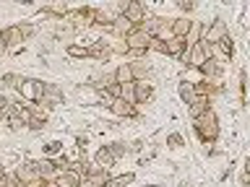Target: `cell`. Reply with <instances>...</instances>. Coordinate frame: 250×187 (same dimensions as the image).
Here are the masks:
<instances>
[{
    "instance_id": "6da1fadb",
    "label": "cell",
    "mask_w": 250,
    "mask_h": 187,
    "mask_svg": "<svg viewBox=\"0 0 250 187\" xmlns=\"http://www.w3.org/2000/svg\"><path fill=\"white\" fill-rule=\"evenodd\" d=\"M193 130L203 143H214L219 138V120H216L214 109H208V112H203L198 120H193Z\"/></svg>"
},
{
    "instance_id": "7a4b0ae2",
    "label": "cell",
    "mask_w": 250,
    "mask_h": 187,
    "mask_svg": "<svg viewBox=\"0 0 250 187\" xmlns=\"http://www.w3.org/2000/svg\"><path fill=\"white\" fill-rule=\"evenodd\" d=\"M19 91L23 94V99L29 101V104H39L44 96V83L37 81V78H23V83L19 86Z\"/></svg>"
},
{
    "instance_id": "3957f363",
    "label": "cell",
    "mask_w": 250,
    "mask_h": 187,
    "mask_svg": "<svg viewBox=\"0 0 250 187\" xmlns=\"http://www.w3.org/2000/svg\"><path fill=\"white\" fill-rule=\"evenodd\" d=\"M224 37H229V29H227L224 19H214L206 29H203V42H208L211 47H216Z\"/></svg>"
},
{
    "instance_id": "277c9868",
    "label": "cell",
    "mask_w": 250,
    "mask_h": 187,
    "mask_svg": "<svg viewBox=\"0 0 250 187\" xmlns=\"http://www.w3.org/2000/svg\"><path fill=\"white\" fill-rule=\"evenodd\" d=\"M13 174L19 177L21 187L31 185V182H34V179H42V174H39V167H37V159H29V161L19 164V167H16V171H13Z\"/></svg>"
},
{
    "instance_id": "5b68a950",
    "label": "cell",
    "mask_w": 250,
    "mask_h": 187,
    "mask_svg": "<svg viewBox=\"0 0 250 187\" xmlns=\"http://www.w3.org/2000/svg\"><path fill=\"white\" fill-rule=\"evenodd\" d=\"M125 19H128L136 29H141L146 23V19H151V13H148V8L144 3H136V0H128V11L123 13Z\"/></svg>"
},
{
    "instance_id": "8992f818",
    "label": "cell",
    "mask_w": 250,
    "mask_h": 187,
    "mask_svg": "<svg viewBox=\"0 0 250 187\" xmlns=\"http://www.w3.org/2000/svg\"><path fill=\"white\" fill-rule=\"evenodd\" d=\"M58 104H62V89L55 83H44V96L39 101V109H44V112H50L55 109Z\"/></svg>"
},
{
    "instance_id": "52a82bcc",
    "label": "cell",
    "mask_w": 250,
    "mask_h": 187,
    "mask_svg": "<svg viewBox=\"0 0 250 187\" xmlns=\"http://www.w3.org/2000/svg\"><path fill=\"white\" fill-rule=\"evenodd\" d=\"M0 42L5 44L8 52H16V50H19V47L23 44L21 26H5V29H0Z\"/></svg>"
},
{
    "instance_id": "ba28073f",
    "label": "cell",
    "mask_w": 250,
    "mask_h": 187,
    "mask_svg": "<svg viewBox=\"0 0 250 187\" xmlns=\"http://www.w3.org/2000/svg\"><path fill=\"white\" fill-rule=\"evenodd\" d=\"M76 94H78V101H81V104H89V107H102V101H104L102 91H97L94 86H78Z\"/></svg>"
},
{
    "instance_id": "9c48e42d",
    "label": "cell",
    "mask_w": 250,
    "mask_h": 187,
    "mask_svg": "<svg viewBox=\"0 0 250 187\" xmlns=\"http://www.w3.org/2000/svg\"><path fill=\"white\" fill-rule=\"evenodd\" d=\"M148 42H151V37H148L144 29H133L130 34L125 37V47H128V50H146L148 52Z\"/></svg>"
},
{
    "instance_id": "30bf717a",
    "label": "cell",
    "mask_w": 250,
    "mask_h": 187,
    "mask_svg": "<svg viewBox=\"0 0 250 187\" xmlns=\"http://www.w3.org/2000/svg\"><path fill=\"white\" fill-rule=\"evenodd\" d=\"M70 21L73 26H94L97 23V8H78V11L70 13Z\"/></svg>"
},
{
    "instance_id": "8fae6325",
    "label": "cell",
    "mask_w": 250,
    "mask_h": 187,
    "mask_svg": "<svg viewBox=\"0 0 250 187\" xmlns=\"http://www.w3.org/2000/svg\"><path fill=\"white\" fill-rule=\"evenodd\" d=\"M109 112H112L115 117H141V112H138V107H133V104H128L125 99H112L109 101Z\"/></svg>"
},
{
    "instance_id": "7c38bea8",
    "label": "cell",
    "mask_w": 250,
    "mask_h": 187,
    "mask_svg": "<svg viewBox=\"0 0 250 187\" xmlns=\"http://www.w3.org/2000/svg\"><path fill=\"white\" fill-rule=\"evenodd\" d=\"M55 182H58V187H78V185L83 182V174L78 171V167H73V169H68V171H60Z\"/></svg>"
},
{
    "instance_id": "4fadbf2b",
    "label": "cell",
    "mask_w": 250,
    "mask_h": 187,
    "mask_svg": "<svg viewBox=\"0 0 250 187\" xmlns=\"http://www.w3.org/2000/svg\"><path fill=\"white\" fill-rule=\"evenodd\" d=\"M177 96H180V101H183L185 107L195 104V99H198V91H195V83H190V81H180V83H177Z\"/></svg>"
},
{
    "instance_id": "5bb4252c",
    "label": "cell",
    "mask_w": 250,
    "mask_h": 187,
    "mask_svg": "<svg viewBox=\"0 0 250 187\" xmlns=\"http://www.w3.org/2000/svg\"><path fill=\"white\" fill-rule=\"evenodd\" d=\"M112 55H115L112 44H107L104 39H99V42L89 44V57H91V60H109Z\"/></svg>"
},
{
    "instance_id": "9a60e30c",
    "label": "cell",
    "mask_w": 250,
    "mask_h": 187,
    "mask_svg": "<svg viewBox=\"0 0 250 187\" xmlns=\"http://www.w3.org/2000/svg\"><path fill=\"white\" fill-rule=\"evenodd\" d=\"M201 73H203V81H216V78L224 73V65H222V62H219L216 57H211V60L203 62Z\"/></svg>"
},
{
    "instance_id": "2e32d148",
    "label": "cell",
    "mask_w": 250,
    "mask_h": 187,
    "mask_svg": "<svg viewBox=\"0 0 250 187\" xmlns=\"http://www.w3.org/2000/svg\"><path fill=\"white\" fill-rule=\"evenodd\" d=\"M154 99V86L148 81H136V107L148 104Z\"/></svg>"
},
{
    "instance_id": "e0dca14e",
    "label": "cell",
    "mask_w": 250,
    "mask_h": 187,
    "mask_svg": "<svg viewBox=\"0 0 250 187\" xmlns=\"http://www.w3.org/2000/svg\"><path fill=\"white\" fill-rule=\"evenodd\" d=\"M115 156H112V151H109V146H102L99 151H97V156H94V164H97L99 169H112L115 167Z\"/></svg>"
},
{
    "instance_id": "ac0fdd59",
    "label": "cell",
    "mask_w": 250,
    "mask_h": 187,
    "mask_svg": "<svg viewBox=\"0 0 250 187\" xmlns=\"http://www.w3.org/2000/svg\"><path fill=\"white\" fill-rule=\"evenodd\" d=\"M208 109H211V96H198L195 104L188 107V117H190V120H198V117L203 112H208Z\"/></svg>"
},
{
    "instance_id": "d6986e66",
    "label": "cell",
    "mask_w": 250,
    "mask_h": 187,
    "mask_svg": "<svg viewBox=\"0 0 250 187\" xmlns=\"http://www.w3.org/2000/svg\"><path fill=\"white\" fill-rule=\"evenodd\" d=\"M37 167H39V174H42V179H58V167H55V161L52 159H37Z\"/></svg>"
},
{
    "instance_id": "ffe728a7",
    "label": "cell",
    "mask_w": 250,
    "mask_h": 187,
    "mask_svg": "<svg viewBox=\"0 0 250 187\" xmlns=\"http://www.w3.org/2000/svg\"><path fill=\"white\" fill-rule=\"evenodd\" d=\"M83 179H89V182H94L97 187H104V185L109 182V179H112V174H109V169H99L97 164H94V169H91Z\"/></svg>"
},
{
    "instance_id": "44dd1931",
    "label": "cell",
    "mask_w": 250,
    "mask_h": 187,
    "mask_svg": "<svg viewBox=\"0 0 250 187\" xmlns=\"http://www.w3.org/2000/svg\"><path fill=\"white\" fill-rule=\"evenodd\" d=\"M193 26V21L188 19V16H180V19H172V37H180V39H185L188 37V31H190Z\"/></svg>"
},
{
    "instance_id": "7402d4cb",
    "label": "cell",
    "mask_w": 250,
    "mask_h": 187,
    "mask_svg": "<svg viewBox=\"0 0 250 187\" xmlns=\"http://www.w3.org/2000/svg\"><path fill=\"white\" fill-rule=\"evenodd\" d=\"M117 11H112V8H97V26H109L112 29L115 26V21H117Z\"/></svg>"
},
{
    "instance_id": "603a6c76",
    "label": "cell",
    "mask_w": 250,
    "mask_h": 187,
    "mask_svg": "<svg viewBox=\"0 0 250 187\" xmlns=\"http://www.w3.org/2000/svg\"><path fill=\"white\" fill-rule=\"evenodd\" d=\"M188 52V44H185V39H180V37H172L169 42H167V55L169 57H183V55Z\"/></svg>"
},
{
    "instance_id": "cb8c5ba5",
    "label": "cell",
    "mask_w": 250,
    "mask_h": 187,
    "mask_svg": "<svg viewBox=\"0 0 250 187\" xmlns=\"http://www.w3.org/2000/svg\"><path fill=\"white\" fill-rule=\"evenodd\" d=\"M133 29H136V26H133V23H130V21L120 13V16H117V21H115V26H112V34H115L117 39H125Z\"/></svg>"
},
{
    "instance_id": "d4e9b609",
    "label": "cell",
    "mask_w": 250,
    "mask_h": 187,
    "mask_svg": "<svg viewBox=\"0 0 250 187\" xmlns=\"http://www.w3.org/2000/svg\"><path fill=\"white\" fill-rule=\"evenodd\" d=\"M47 122H50V120H47V112L37 107V109H34V114H31V120H29V130L39 132V130H44V128H47Z\"/></svg>"
},
{
    "instance_id": "484cf974",
    "label": "cell",
    "mask_w": 250,
    "mask_h": 187,
    "mask_svg": "<svg viewBox=\"0 0 250 187\" xmlns=\"http://www.w3.org/2000/svg\"><path fill=\"white\" fill-rule=\"evenodd\" d=\"M154 39H162V42H169L172 39V21L169 19H162L159 16V26L154 31Z\"/></svg>"
},
{
    "instance_id": "4316f807",
    "label": "cell",
    "mask_w": 250,
    "mask_h": 187,
    "mask_svg": "<svg viewBox=\"0 0 250 187\" xmlns=\"http://www.w3.org/2000/svg\"><path fill=\"white\" fill-rule=\"evenodd\" d=\"M112 73H115V81L120 83V86L136 81V78H133V70H130V62H123V65L117 68V70H112Z\"/></svg>"
},
{
    "instance_id": "83f0119b",
    "label": "cell",
    "mask_w": 250,
    "mask_h": 187,
    "mask_svg": "<svg viewBox=\"0 0 250 187\" xmlns=\"http://www.w3.org/2000/svg\"><path fill=\"white\" fill-rule=\"evenodd\" d=\"M203 29L206 26H201L198 21H193V26H190V31H188V37H185V44H188V50H190V47H195L203 39Z\"/></svg>"
},
{
    "instance_id": "f1b7e54d",
    "label": "cell",
    "mask_w": 250,
    "mask_h": 187,
    "mask_svg": "<svg viewBox=\"0 0 250 187\" xmlns=\"http://www.w3.org/2000/svg\"><path fill=\"white\" fill-rule=\"evenodd\" d=\"M130 70H133V78H136V81H148L151 65H146L144 60H136V62H130Z\"/></svg>"
},
{
    "instance_id": "f546056e",
    "label": "cell",
    "mask_w": 250,
    "mask_h": 187,
    "mask_svg": "<svg viewBox=\"0 0 250 187\" xmlns=\"http://www.w3.org/2000/svg\"><path fill=\"white\" fill-rule=\"evenodd\" d=\"M133 179H136V174L133 171H125V174H117V177H112L109 182L104 185V187H128Z\"/></svg>"
},
{
    "instance_id": "4dcf8cb0",
    "label": "cell",
    "mask_w": 250,
    "mask_h": 187,
    "mask_svg": "<svg viewBox=\"0 0 250 187\" xmlns=\"http://www.w3.org/2000/svg\"><path fill=\"white\" fill-rule=\"evenodd\" d=\"M120 99H125L128 104H133V107H136V81H133V83H125V86H120Z\"/></svg>"
},
{
    "instance_id": "1f68e13d",
    "label": "cell",
    "mask_w": 250,
    "mask_h": 187,
    "mask_svg": "<svg viewBox=\"0 0 250 187\" xmlns=\"http://www.w3.org/2000/svg\"><path fill=\"white\" fill-rule=\"evenodd\" d=\"M21 83H23V78L19 73H5L3 75V89H19Z\"/></svg>"
},
{
    "instance_id": "d6a6232c",
    "label": "cell",
    "mask_w": 250,
    "mask_h": 187,
    "mask_svg": "<svg viewBox=\"0 0 250 187\" xmlns=\"http://www.w3.org/2000/svg\"><path fill=\"white\" fill-rule=\"evenodd\" d=\"M214 50H219L222 55H234V42H232V37H224L222 42L214 47ZM214 57H216V55H214Z\"/></svg>"
},
{
    "instance_id": "836d02e7",
    "label": "cell",
    "mask_w": 250,
    "mask_h": 187,
    "mask_svg": "<svg viewBox=\"0 0 250 187\" xmlns=\"http://www.w3.org/2000/svg\"><path fill=\"white\" fill-rule=\"evenodd\" d=\"M65 52L70 55V57H76V60H86V57H89V47H76V44H70Z\"/></svg>"
},
{
    "instance_id": "e575fe53",
    "label": "cell",
    "mask_w": 250,
    "mask_h": 187,
    "mask_svg": "<svg viewBox=\"0 0 250 187\" xmlns=\"http://www.w3.org/2000/svg\"><path fill=\"white\" fill-rule=\"evenodd\" d=\"M5 122H8V128H11L13 132H19V130H23V128L29 130L26 120H21V117H5Z\"/></svg>"
},
{
    "instance_id": "d590c367",
    "label": "cell",
    "mask_w": 250,
    "mask_h": 187,
    "mask_svg": "<svg viewBox=\"0 0 250 187\" xmlns=\"http://www.w3.org/2000/svg\"><path fill=\"white\" fill-rule=\"evenodd\" d=\"M107 146H109V151H112V156H115L117 161L128 153V146H125V143H107Z\"/></svg>"
},
{
    "instance_id": "8d00e7d4",
    "label": "cell",
    "mask_w": 250,
    "mask_h": 187,
    "mask_svg": "<svg viewBox=\"0 0 250 187\" xmlns=\"http://www.w3.org/2000/svg\"><path fill=\"white\" fill-rule=\"evenodd\" d=\"M148 52L167 55V42H162V39H151V42H148Z\"/></svg>"
},
{
    "instance_id": "74e56055",
    "label": "cell",
    "mask_w": 250,
    "mask_h": 187,
    "mask_svg": "<svg viewBox=\"0 0 250 187\" xmlns=\"http://www.w3.org/2000/svg\"><path fill=\"white\" fill-rule=\"evenodd\" d=\"M19 26H21V34H23V39H31V37L37 34V26H34V23H19Z\"/></svg>"
},
{
    "instance_id": "f35d334b",
    "label": "cell",
    "mask_w": 250,
    "mask_h": 187,
    "mask_svg": "<svg viewBox=\"0 0 250 187\" xmlns=\"http://www.w3.org/2000/svg\"><path fill=\"white\" fill-rule=\"evenodd\" d=\"M183 143H185V140H183V135H180V132H172V135L167 138V146H172V148H180Z\"/></svg>"
},
{
    "instance_id": "ab89813d",
    "label": "cell",
    "mask_w": 250,
    "mask_h": 187,
    "mask_svg": "<svg viewBox=\"0 0 250 187\" xmlns=\"http://www.w3.org/2000/svg\"><path fill=\"white\" fill-rule=\"evenodd\" d=\"M60 148H62L60 140H52V143H47V146H44V153H58Z\"/></svg>"
},
{
    "instance_id": "60d3db41",
    "label": "cell",
    "mask_w": 250,
    "mask_h": 187,
    "mask_svg": "<svg viewBox=\"0 0 250 187\" xmlns=\"http://www.w3.org/2000/svg\"><path fill=\"white\" fill-rule=\"evenodd\" d=\"M8 109H11V99L0 94V114H8Z\"/></svg>"
},
{
    "instance_id": "b9f144b4",
    "label": "cell",
    "mask_w": 250,
    "mask_h": 187,
    "mask_svg": "<svg viewBox=\"0 0 250 187\" xmlns=\"http://www.w3.org/2000/svg\"><path fill=\"white\" fill-rule=\"evenodd\" d=\"M177 8H180V11H193V8H195V3H193V0H180V3H177Z\"/></svg>"
},
{
    "instance_id": "7bdbcfd3",
    "label": "cell",
    "mask_w": 250,
    "mask_h": 187,
    "mask_svg": "<svg viewBox=\"0 0 250 187\" xmlns=\"http://www.w3.org/2000/svg\"><path fill=\"white\" fill-rule=\"evenodd\" d=\"M5 179H8V187H21V182H19L16 174H5Z\"/></svg>"
},
{
    "instance_id": "ee69618b",
    "label": "cell",
    "mask_w": 250,
    "mask_h": 187,
    "mask_svg": "<svg viewBox=\"0 0 250 187\" xmlns=\"http://www.w3.org/2000/svg\"><path fill=\"white\" fill-rule=\"evenodd\" d=\"M76 146H78V151H81V148H86V146H89V138H86V135H78Z\"/></svg>"
},
{
    "instance_id": "f6af8a7d",
    "label": "cell",
    "mask_w": 250,
    "mask_h": 187,
    "mask_svg": "<svg viewBox=\"0 0 250 187\" xmlns=\"http://www.w3.org/2000/svg\"><path fill=\"white\" fill-rule=\"evenodd\" d=\"M141 148H144V143H141V140H136V143H130V151H141Z\"/></svg>"
},
{
    "instance_id": "bcb514c9",
    "label": "cell",
    "mask_w": 250,
    "mask_h": 187,
    "mask_svg": "<svg viewBox=\"0 0 250 187\" xmlns=\"http://www.w3.org/2000/svg\"><path fill=\"white\" fill-rule=\"evenodd\" d=\"M242 187H250V174H248V171L242 174Z\"/></svg>"
},
{
    "instance_id": "7dc6e473",
    "label": "cell",
    "mask_w": 250,
    "mask_h": 187,
    "mask_svg": "<svg viewBox=\"0 0 250 187\" xmlns=\"http://www.w3.org/2000/svg\"><path fill=\"white\" fill-rule=\"evenodd\" d=\"M78 187H97V185H94V182H89V179H83V182L78 185Z\"/></svg>"
},
{
    "instance_id": "c3c4849f",
    "label": "cell",
    "mask_w": 250,
    "mask_h": 187,
    "mask_svg": "<svg viewBox=\"0 0 250 187\" xmlns=\"http://www.w3.org/2000/svg\"><path fill=\"white\" fill-rule=\"evenodd\" d=\"M44 187H58V182H55V179H50V182H44Z\"/></svg>"
},
{
    "instance_id": "681fc988",
    "label": "cell",
    "mask_w": 250,
    "mask_h": 187,
    "mask_svg": "<svg viewBox=\"0 0 250 187\" xmlns=\"http://www.w3.org/2000/svg\"><path fill=\"white\" fill-rule=\"evenodd\" d=\"M0 187H8V179L5 177H0Z\"/></svg>"
},
{
    "instance_id": "f907efd6",
    "label": "cell",
    "mask_w": 250,
    "mask_h": 187,
    "mask_svg": "<svg viewBox=\"0 0 250 187\" xmlns=\"http://www.w3.org/2000/svg\"><path fill=\"white\" fill-rule=\"evenodd\" d=\"M245 171H248V174H250V159L245 161Z\"/></svg>"
},
{
    "instance_id": "816d5d0a",
    "label": "cell",
    "mask_w": 250,
    "mask_h": 187,
    "mask_svg": "<svg viewBox=\"0 0 250 187\" xmlns=\"http://www.w3.org/2000/svg\"><path fill=\"white\" fill-rule=\"evenodd\" d=\"M0 177H5V171H3V169H0Z\"/></svg>"
},
{
    "instance_id": "f5cc1de1",
    "label": "cell",
    "mask_w": 250,
    "mask_h": 187,
    "mask_svg": "<svg viewBox=\"0 0 250 187\" xmlns=\"http://www.w3.org/2000/svg\"><path fill=\"white\" fill-rule=\"evenodd\" d=\"M3 120H5V114H0V122H3Z\"/></svg>"
}]
</instances>
